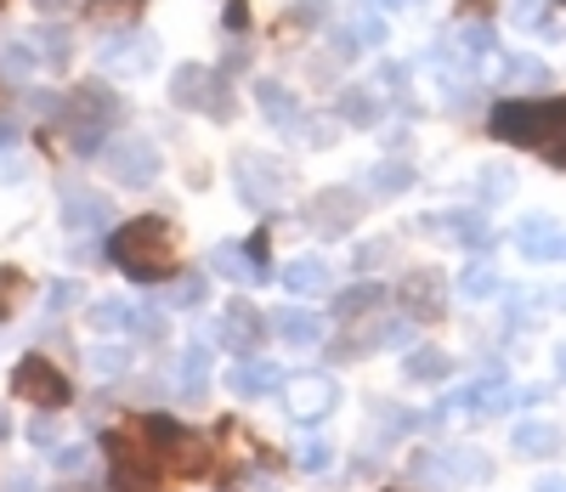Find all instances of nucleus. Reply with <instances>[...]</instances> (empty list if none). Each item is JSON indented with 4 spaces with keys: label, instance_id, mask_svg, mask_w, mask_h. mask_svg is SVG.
<instances>
[{
    "label": "nucleus",
    "instance_id": "2eb2a0df",
    "mask_svg": "<svg viewBox=\"0 0 566 492\" xmlns=\"http://www.w3.org/2000/svg\"><path fill=\"white\" fill-rule=\"evenodd\" d=\"M424 227H442L453 243H464V250H476V255H482V250H493V238H499V232L488 227V216H482V210H448V216H424Z\"/></svg>",
    "mask_w": 566,
    "mask_h": 492
},
{
    "label": "nucleus",
    "instance_id": "f3484780",
    "mask_svg": "<svg viewBox=\"0 0 566 492\" xmlns=\"http://www.w3.org/2000/svg\"><path fill=\"white\" fill-rule=\"evenodd\" d=\"M522 255L527 261H566V227L544 221V216L522 221Z\"/></svg>",
    "mask_w": 566,
    "mask_h": 492
},
{
    "label": "nucleus",
    "instance_id": "a18cd8bd",
    "mask_svg": "<svg viewBox=\"0 0 566 492\" xmlns=\"http://www.w3.org/2000/svg\"><path fill=\"white\" fill-rule=\"evenodd\" d=\"M510 170H482V192H488V199H510Z\"/></svg>",
    "mask_w": 566,
    "mask_h": 492
},
{
    "label": "nucleus",
    "instance_id": "6e6d98bb",
    "mask_svg": "<svg viewBox=\"0 0 566 492\" xmlns=\"http://www.w3.org/2000/svg\"><path fill=\"white\" fill-rule=\"evenodd\" d=\"M7 430H12V419H7V408H0V441H7Z\"/></svg>",
    "mask_w": 566,
    "mask_h": 492
},
{
    "label": "nucleus",
    "instance_id": "5701e85b",
    "mask_svg": "<svg viewBox=\"0 0 566 492\" xmlns=\"http://www.w3.org/2000/svg\"><path fill=\"white\" fill-rule=\"evenodd\" d=\"M386 306V289L380 283H357V289H346V294H335V323H357V317H368V312H380Z\"/></svg>",
    "mask_w": 566,
    "mask_h": 492
},
{
    "label": "nucleus",
    "instance_id": "a19ab883",
    "mask_svg": "<svg viewBox=\"0 0 566 492\" xmlns=\"http://www.w3.org/2000/svg\"><path fill=\"white\" fill-rule=\"evenodd\" d=\"M165 312L159 306H136V317H130V339H165Z\"/></svg>",
    "mask_w": 566,
    "mask_h": 492
},
{
    "label": "nucleus",
    "instance_id": "58836bf2",
    "mask_svg": "<svg viewBox=\"0 0 566 492\" xmlns=\"http://www.w3.org/2000/svg\"><path fill=\"white\" fill-rule=\"evenodd\" d=\"M23 294H29V278H23L18 266H0V323H7V317L18 312Z\"/></svg>",
    "mask_w": 566,
    "mask_h": 492
},
{
    "label": "nucleus",
    "instance_id": "7ed1b4c3",
    "mask_svg": "<svg viewBox=\"0 0 566 492\" xmlns=\"http://www.w3.org/2000/svg\"><path fill=\"white\" fill-rule=\"evenodd\" d=\"M119 119H125L119 91H108V85H97V80L63 96V136H69V147H74L80 159L103 154V136H108Z\"/></svg>",
    "mask_w": 566,
    "mask_h": 492
},
{
    "label": "nucleus",
    "instance_id": "393cba45",
    "mask_svg": "<svg viewBox=\"0 0 566 492\" xmlns=\"http://www.w3.org/2000/svg\"><path fill=\"white\" fill-rule=\"evenodd\" d=\"M130 317H136V306L119 301V294H103V301L85 306V323L97 328V334H130Z\"/></svg>",
    "mask_w": 566,
    "mask_h": 492
},
{
    "label": "nucleus",
    "instance_id": "72a5a7b5",
    "mask_svg": "<svg viewBox=\"0 0 566 492\" xmlns=\"http://www.w3.org/2000/svg\"><path fill=\"white\" fill-rule=\"evenodd\" d=\"M205 301H210V278H205V272H187V278L170 283V306H176V312H199Z\"/></svg>",
    "mask_w": 566,
    "mask_h": 492
},
{
    "label": "nucleus",
    "instance_id": "e433bc0d",
    "mask_svg": "<svg viewBox=\"0 0 566 492\" xmlns=\"http://www.w3.org/2000/svg\"><path fill=\"white\" fill-rule=\"evenodd\" d=\"M85 368L97 374V379H119V374L130 368V352H125V346H91V352H85Z\"/></svg>",
    "mask_w": 566,
    "mask_h": 492
},
{
    "label": "nucleus",
    "instance_id": "de8ad7c7",
    "mask_svg": "<svg viewBox=\"0 0 566 492\" xmlns=\"http://www.w3.org/2000/svg\"><path fill=\"white\" fill-rule=\"evenodd\" d=\"M328 18V0H301L295 7V23H323Z\"/></svg>",
    "mask_w": 566,
    "mask_h": 492
},
{
    "label": "nucleus",
    "instance_id": "ea45409f",
    "mask_svg": "<svg viewBox=\"0 0 566 492\" xmlns=\"http://www.w3.org/2000/svg\"><path fill=\"white\" fill-rule=\"evenodd\" d=\"M488 52H493V29H488V23H464V29H459V57L476 63V57H488Z\"/></svg>",
    "mask_w": 566,
    "mask_h": 492
},
{
    "label": "nucleus",
    "instance_id": "f704fd0d",
    "mask_svg": "<svg viewBox=\"0 0 566 492\" xmlns=\"http://www.w3.org/2000/svg\"><path fill=\"white\" fill-rule=\"evenodd\" d=\"M504 80L515 85V91H549V63H538V57H510L504 63Z\"/></svg>",
    "mask_w": 566,
    "mask_h": 492
},
{
    "label": "nucleus",
    "instance_id": "412c9836",
    "mask_svg": "<svg viewBox=\"0 0 566 492\" xmlns=\"http://www.w3.org/2000/svg\"><path fill=\"white\" fill-rule=\"evenodd\" d=\"M210 272H221V278H232V283H261V278H272L250 250H239V243H221V250L210 255Z\"/></svg>",
    "mask_w": 566,
    "mask_h": 492
},
{
    "label": "nucleus",
    "instance_id": "4468645a",
    "mask_svg": "<svg viewBox=\"0 0 566 492\" xmlns=\"http://www.w3.org/2000/svg\"><path fill=\"white\" fill-rule=\"evenodd\" d=\"M357 216H363V192H352V187H323L312 199V221L323 232H352Z\"/></svg>",
    "mask_w": 566,
    "mask_h": 492
},
{
    "label": "nucleus",
    "instance_id": "864d4df0",
    "mask_svg": "<svg viewBox=\"0 0 566 492\" xmlns=\"http://www.w3.org/2000/svg\"><path fill=\"white\" fill-rule=\"evenodd\" d=\"M34 7H40V12H63V7H69V0H34Z\"/></svg>",
    "mask_w": 566,
    "mask_h": 492
},
{
    "label": "nucleus",
    "instance_id": "49530a36",
    "mask_svg": "<svg viewBox=\"0 0 566 492\" xmlns=\"http://www.w3.org/2000/svg\"><path fill=\"white\" fill-rule=\"evenodd\" d=\"M29 441H34V448H57V425L52 419H34L29 425Z\"/></svg>",
    "mask_w": 566,
    "mask_h": 492
},
{
    "label": "nucleus",
    "instance_id": "603ef678",
    "mask_svg": "<svg viewBox=\"0 0 566 492\" xmlns=\"http://www.w3.org/2000/svg\"><path fill=\"white\" fill-rule=\"evenodd\" d=\"M538 492H566V475H544V481H538Z\"/></svg>",
    "mask_w": 566,
    "mask_h": 492
},
{
    "label": "nucleus",
    "instance_id": "37998d69",
    "mask_svg": "<svg viewBox=\"0 0 566 492\" xmlns=\"http://www.w3.org/2000/svg\"><path fill=\"white\" fill-rule=\"evenodd\" d=\"M295 130H301L306 147H328V142H335V125H328V119H295Z\"/></svg>",
    "mask_w": 566,
    "mask_h": 492
},
{
    "label": "nucleus",
    "instance_id": "79ce46f5",
    "mask_svg": "<svg viewBox=\"0 0 566 492\" xmlns=\"http://www.w3.org/2000/svg\"><path fill=\"white\" fill-rule=\"evenodd\" d=\"M85 459H91V453H85V448H74V441H57V448H52V464H57L63 475H80V470H85Z\"/></svg>",
    "mask_w": 566,
    "mask_h": 492
},
{
    "label": "nucleus",
    "instance_id": "c85d7f7f",
    "mask_svg": "<svg viewBox=\"0 0 566 492\" xmlns=\"http://www.w3.org/2000/svg\"><path fill=\"white\" fill-rule=\"evenodd\" d=\"M34 69H40V52H34V40H7L0 45V74L7 80H34Z\"/></svg>",
    "mask_w": 566,
    "mask_h": 492
},
{
    "label": "nucleus",
    "instance_id": "2f4dec72",
    "mask_svg": "<svg viewBox=\"0 0 566 492\" xmlns=\"http://www.w3.org/2000/svg\"><path fill=\"white\" fill-rule=\"evenodd\" d=\"M453 289L464 294V301H493V294H499V272L476 261V266H464V272L453 278Z\"/></svg>",
    "mask_w": 566,
    "mask_h": 492
},
{
    "label": "nucleus",
    "instance_id": "09e8293b",
    "mask_svg": "<svg viewBox=\"0 0 566 492\" xmlns=\"http://www.w3.org/2000/svg\"><path fill=\"white\" fill-rule=\"evenodd\" d=\"M510 18H515V23H538V0H515Z\"/></svg>",
    "mask_w": 566,
    "mask_h": 492
},
{
    "label": "nucleus",
    "instance_id": "f257e3e1",
    "mask_svg": "<svg viewBox=\"0 0 566 492\" xmlns=\"http://www.w3.org/2000/svg\"><path fill=\"white\" fill-rule=\"evenodd\" d=\"M493 136L538 147L549 165H566V96H504L493 108Z\"/></svg>",
    "mask_w": 566,
    "mask_h": 492
},
{
    "label": "nucleus",
    "instance_id": "b1692460",
    "mask_svg": "<svg viewBox=\"0 0 566 492\" xmlns=\"http://www.w3.org/2000/svg\"><path fill=\"white\" fill-rule=\"evenodd\" d=\"M205 385H210V352H205V346H187L181 363H176V390H181L187 402H199Z\"/></svg>",
    "mask_w": 566,
    "mask_h": 492
},
{
    "label": "nucleus",
    "instance_id": "473e14b6",
    "mask_svg": "<svg viewBox=\"0 0 566 492\" xmlns=\"http://www.w3.org/2000/svg\"><path fill=\"white\" fill-rule=\"evenodd\" d=\"M34 52H40V63H52V69H63V63L74 57V40H69V29H57V23H45V29L34 34Z\"/></svg>",
    "mask_w": 566,
    "mask_h": 492
},
{
    "label": "nucleus",
    "instance_id": "0eeeda50",
    "mask_svg": "<svg viewBox=\"0 0 566 492\" xmlns=\"http://www.w3.org/2000/svg\"><path fill=\"white\" fill-rule=\"evenodd\" d=\"M103 165H108V176L125 181V187H154L159 170H165L159 147H154L148 136H119V142H108V147H103Z\"/></svg>",
    "mask_w": 566,
    "mask_h": 492
},
{
    "label": "nucleus",
    "instance_id": "cd10ccee",
    "mask_svg": "<svg viewBox=\"0 0 566 492\" xmlns=\"http://www.w3.org/2000/svg\"><path fill=\"white\" fill-rule=\"evenodd\" d=\"M510 448L522 453V459H544V453H555V448H560V430H555V425H544V419H533V425L515 430Z\"/></svg>",
    "mask_w": 566,
    "mask_h": 492
},
{
    "label": "nucleus",
    "instance_id": "aec40b11",
    "mask_svg": "<svg viewBox=\"0 0 566 492\" xmlns=\"http://www.w3.org/2000/svg\"><path fill=\"white\" fill-rule=\"evenodd\" d=\"M255 103H261V114L277 125V130H295V119H301V103L290 96V85H277V80H261L255 85Z\"/></svg>",
    "mask_w": 566,
    "mask_h": 492
},
{
    "label": "nucleus",
    "instance_id": "3c124183",
    "mask_svg": "<svg viewBox=\"0 0 566 492\" xmlns=\"http://www.w3.org/2000/svg\"><path fill=\"white\" fill-rule=\"evenodd\" d=\"M7 147H18V125H12V119H0V154H7Z\"/></svg>",
    "mask_w": 566,
    "mask_h": 492
},
{
    "label": "nucleus",
    "instance_id": "f03ea898",
    "mask_svg": "<svg viewBox=\"0 0 566 492\" xmlns=\"http://www.w3.org/2000/svg\"><path fill=\"white\" fill-rule=\"evenodd\" d=\"M108 255H114V266H125L136 283H159V278L176 272V232H170L165 216H136V221L114 227Z\"/></svg>",
    "mask_w": 566,
    "mask_h": 492
},
{
    "label": "nucleus",
    "instance_id": "5fc2aeb1",
    "mask_svg": "<svg viewBox=\"0 0 566 492\" xmlns=\"http://www.w3.org/2000/svg\"><path fill=\"white\" fill-rule=\"evenodd\" d=\"M374 7H380V12H402V7H408V0H374Z\"/></svg>",
    "mask_w": 566,
    "mask_h": 492
},
{
    "label": "nucleus",
    "instance_id": "13d9d810",
    "mask_svg": "<svg viewBox=\"0 0 566 492\" xmlns=\"http://www.w3.org/2000/svg\"><path fill=\"white\" fill-rule=\"evenodd\" d=\"M555 357H560V374H566V346H560V352H555Z\"/></svg>",
    "mask_w": 566,
    "mask_h": 492
},
{
    "label": "nucleus",
    "instance_id": "6ab92c4d",
    "mask_svg": "<svg viewBox=\"0 0 566 492\" xmlns=\"http://www.w3.org/2000/svg\"><path fill=\"white\" fill-rule=\"evenodd\" d=\"M277 385V368L261 363V357H244V363H227V390L232 397H261V390Z\"/></svg>",
    "mask_w": 566,
    "mask_h": 492
},
{
    "label": "nucleus",
    "instance_id": "c9c22d12",
    "mask_svg": "<svg viewBox=\"0 0 566 492\" xmlns=\"http://www.w3.org/2000/svg\"><path fill=\"white\" fill-rule=\"evenodd\" d=\"M142 7H148V0H91L85 18H91V23H136Z\"/></svg>",
    "mask_w": 566,
    "mask_h": 492
},
{
    "label": "nucleus",
    "instance_id": "ddd939ff",
    "mask_svg": "<svg viewBox=\"0 0 566 492\" xmlns=\"http://www.w3.org/2000/svg\"><path fill=\"white\" fill-rule=\"evenodd\" d=\"M266 328H272V339H283V346H295V352L323 346V317H317V312H306V306L266 312Z\"/></svg>",
    "mask_w": 566,
    "mask_h": 492
},
{
    "label": "nucleus",
    "instance_id": "6e6552de",
    "mask_svg": "<svg viewBox=\"0 0 566 492\" xmlns=\"http://www.w3.org/2000/svg\"><path fill=\"white\" fill-rule=\"evenodd\" d=\"M335 402H340L335 374H295V379H283V408H290L295 419H323V414H335Z\"/></svg>",
    "mask_w": 566,
    "mask_h": 492
},
{
    "label": "nucleus",
    "instance_id": "9b49d317",
    "mask_svg": "<svg viewBox=\"0 0 566 492\" xmlns=\"http://www.w3.org/2000/svg\"><path fill=\"white\" fill-rule=\"evenodd\" d=\"M63 227H74V232L114 227V199L108 192H91V187H69L63 192Z\"/></svg>",
    "mask_w": 566,
    "mask_h": 492
},
{
    "label": "nucleus",
    "instance_id": "c03bdc74",
    "mask_svg": "<svg viewBox=\"0 0 566 492\" xmlns=\"http://www.w3.org/2000/svg\"><path fill=\"white\" fill-rule=\"evenodd\" d=\"M69 306H80V283H52L45 289V312H69Z\"/></svg>",
    "mask_w": 566,
    "mask_h": 492
},
{
    "label": "nucleus",
    "instance_id": "9d476101",
    "mask_svg": "<svg viewBox=\"0 0 566 492\" xmlns=\"http://www.w3.org/2000/svg\"><path fill=\"white\" fill-rule=\"evenodd\" d=\"M266 334H272V328H266V312H255L250 301H227V312H221V323H216V339H221L227 352H239V357H250Z\"/></svg>",
    "mask_w": 566,
    "mask_h": 492
},
{
    "label": "nucleus",
    "instance_id": "dca6fc26",
    "mask_svg": "<svg viewBox=\"0 0 566 492\" xmlns=\"http://www.w3.org/2000/svg\"><path fill=\"white\" fill-rule=\"evenodd\" d=\"M103 69H125V74H142V69H154V34H114L108 45H103Z\"/></svg>",
    "mask_w": 566,
    "mask_h": 492
},
{
    "label": "nucleus",
    "instance_id": "c756f323",
    "mask_svg": "<svg viewBox=\"0 0 566 492\" xmlns=\"http://www.w3.org/2000/svg\"><path fill=\"white\" fill-rule=\"evenodd\" d=\"M488 453L482 448H448L442 453V475H453V481H488Z\"/></svg>",
    "mask_w": 566,
    "mask_h": 492
},
{
    "label": "nucleus",
    "instance_id": "4c0bfd02",
    "mask_svg": "<svg viewBox=\"0 0 566 492\" xmlns=\"http://www.w3.org/2000/svg\"><path fill=\"white\" fill-rule=\"evenodd\" d=\"M295 464H301L306 475H323V470H335V448H328L323 436H306L301 448H295Z\"/></svg>",
    "mask_w": 566,
    "mask_h": 492
},
{
    "label": "nucleus",
    "instance_id": "a211bd4d",
    "mask_svg": "<svg viewBox=\"0 0 566 492\" xmlns=\"http://www.w3.org/2000/svg\"><path fill=\"white\" fill-rule=\"evenodd\" d=\"M277 278H283V289H290V294H328V283H335V272H328L323 255H301V261L283 266Z\"/></svg>",
    "mask_w": 566,
    "mask_h": 492
},
{
    "label": "nucleus",
    "instance_id": "39448f33",
    "mask_svg": "<svg viewBox=\"0 0 566 492\" xmlns=\"http://www.w3.org/2000/svg\"><path fill=\"white\" fill-rule=\"evenodd\" d=\"M170 103L187 108V114H210V119H232V96H227V80L205 63H181L176 80H170Z\"/></svg>",
    "mask_w": 566,
    "mask_h": 492
},
{
    "label": "nucleus",
    "instance_id": "8fccbe9b",
    "mask_svg": "<svg viewBox=\"0 0 566 492\" xmlns=\"http://www.w3.org/2000/svg\"><path fill=\"white\" fill-rule=\"evenodd\" d=\"M250 12H244V0H227V29H244Z\"/></svg>",
    "mask_w": 566,
    "mask_h": 492
},
{
    "label": "nucleus",
    "instance_id": "bb28decb",
    "mask_svg": "<svg viewBox=\"0 0 566 492\" xmlns=\"http://www.w3.org/2000/svg\"><path fill=\"white\" fill-rule=\"evenodd\" d=\"M408 187H413V165H402V159H386V165L368 170V192H374V199H397V192H408Z\"/></svg>",
    "mask_w": 566,
    "mask_h": 492
},
{
    "label": "nucleus",
    "instance_id": "4be33fe9",
    "mask_svg": "<svg viewBox=\"0 0 566 492\" xmlns=\"http://www.w3.org/2000/svg\"><path fill=\"white\" fill-rule=\"evenodd\" d=\"M165 470H176V475H205V470H210V448H205L199 436L176 430V441L165 448Z\"/></svg>",
    "mask_w": 566,
    "mask_h": 492
},
{
    "label": "nucleus",
    "instance_id": "f8f14e48",
    "mask_svg": "<svg viewBox=\"0 0 566 492\" xmlns=\"http://www.w3.org/2000/svg\"><path fill=\"white\" fill-rule=\"evenodd\" d=\"M402 306H408V317H419V323H437L442 306H448V278H442V272H408V278H402Z\"/></svg>",
    "mask_w": 566,
    "mask_h": 492
},
{
    "label": "nucleus",
    "instance_id": "a878e982",
    "mask_svg": "<svg viewBox=\"0 0 566 492\" xmlns=\"http://www.w3.org/2000/svg\"><path fill=\"white\" fill-rule=\"evenodd\" d=\"M402 374H408V385H437V379H448V374H453V357H448V352H437V346H419V352H408Z\"/></svg>",
    "mask_w": 566,
    "mask_h": 492
},
{
    "label": "nucleus",
    "instance_id": "20e7f679",
    "mask_svg": "<svg viewBox=\"0 0 566 492\" xmlns=\"http://www.w3.org/2000/svg\"><path fill=\"white\" fill-rule=\"evenodd\" d=\"M103 453H108V470H114V492H159L165 486V453L148 441L142 419L108 430Z\"/></svg>",
    "mask_w": 566,
    "mask_h": 492
},
{
    "label": "nucleus",
    "instance_id": "1a4fd4ad",
    "mask_svg": "<svg viewBox=\"0 0 566 492\" xmlns=\"http://www.w3.org/2000/svg\"><path fill=\"white\" fill-rule=\"evenodd\" d=\"M232 176H239V199L250 210H266L283 192V165H272L266 154H239L232 159Z\"/></svg>",
    "mask_w": 566,
    "mask_h": 492
},
{
    "label": "nucleus",
    "instance_id": "4d7b16f0",
    "mask_svg": "<svg viewBox=\"0 0 566 492\" xmlns=\"http://www.w3.org/2000/svg\"><path fill=\"white\" fill-rule=\"evenodd\" d=\"M57 492H91V486H85V481H69V486H57Z\"/></svg>",
    "mask_w": 566,
    "mask_h": 492
},
{
    "label": "nucleus",
    "instance_id": "423d86ee",
    "mask_svg": "<svg viewBox=\"0 0 566 492\" xmlns=\"http://www.w3.org/2000/svg\"><path fill=\"white\" fill-rule=\"evenodd\" d=\"M12 397H18V402H34V408H45V414H57V408H69L74 385L63 379L57 363H45V357L29 352V357L12 368Z\"/></svg>",
    "mask_w": 566,
    "mask_h": 492
},
{
    "label": "nucleus",
    "instance_id": "7c9ffc66",
    "mask_svg": "<svg viewBox=\"0 0 566 492\" xmlns=\"http://www.w3.org/2000/svg\"><path fill=\"white\" fill-rule=\"evenodd\" d=\"M380 114H386V108H380V96H374L368 85H352V91L340 96V119H346V125H380Z\"/></svg>",
    "mask_w": 566,
    "mask_h": 492
}]
</instances>
